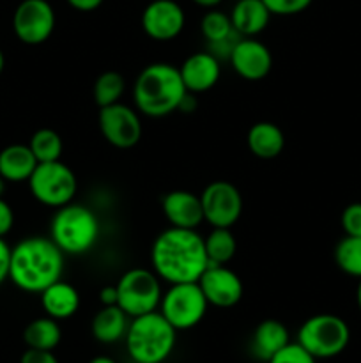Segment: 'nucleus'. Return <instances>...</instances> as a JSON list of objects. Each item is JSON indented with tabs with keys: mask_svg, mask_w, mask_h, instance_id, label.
<instances>
[{
	"mask_svg": "<svg viewBox=\"0 0 361 363\" xmlns=\"http://www.w3.org/2000/svg\"><path fill=\"white\" fill-rule=\"evenodd\" d=\"M193 2L197 4V6L205 7V9H214V7H218L223 0H193Z\"/></svg>",
	"mask_w": 361,
	"mask_h": 363,
	"instance_id": "4c0bfd02",
	"label": "nucleus"
},
{
	"mask_svg": "<svg viewBox=\"0 0 361 363\" xmlns=\"http://www.w3.org/2000/svg\"><path fill=\"white\" fill-rule=\"evenodd\" d=\"M88 363H117V362L112 360L110 357H96V358H92Z\"/></svg>",
	"mask_w": 361,
	"mask_h": 363,
	"instance_id": "58836bf2",
	"label": "nucleus"
},
{
	"mask_svg": "<svg viewBox=\"0 0 361 363\" xmlns=\"http://www.w3.org/2000/svg\"><path fill=\"white\" fill-rule=\"evenodd\" d=\"M4 66H6V57H4L2 50H0V74H2V71H4Z\"/></svg>",
	"mask_w": 361,
	"mask_h": 363,
	"instance_id": "a19ab883",
	"label": "nucleus"
},
{
	"mask_svg": "<svg viewBox=\"0 0 361 363\" xmlns=\"http://www.w3.org/2000/svg\"><path fill=\"white\" fill-rule=\"evenodd\" d=\"M268 363H315V358L301 344L289 342Z\"/></svg>",
	"mask_w": 361,
	"mask_h": 363,
	"instance_id": "7c9ffc66",
	"label": "nucleus"
},
{
	"mask_svg": "<svg viewBox=\"0 0 361 363\" xmlns=\"http://www.w3.org/2000/svg\"><path fill=\"white\" fill-rule=\"evenodd\" d=\"M151 261L159 280L168 284L198 282L209 266L204 238L195 229L168 227L154 240Z\"/></svg>",
	"mask_w": 361,
	"mask_h": 363,
	"instance_id": "f257e3e1",
	"label": "nucleus"
},
{
	"mask_svg": "<svg viewBox=\"0 0 361 363\" xmlns=\"http://www.w3.org/2000/svg\"><path fill=\"white\" fill-rule=\"evenodd\" d=\"M99 301H101L103 307H108V305H117V287L115 286L103 287L101 293H99Z\"/></svg>",
	"mask_w": 361,
	"mask_h": 363,
	"instance_id": "e433bc0d",
	"label": "nucleus"
},
{
	"mask_svg": "<svg viewBox=\"0 0 361 363\" xmlns=\"http://www.w3.org/2000/svg\"><path fill=\"white\" fill-rule=\"evenodd\" d=\"M41 305L46 315L57 319H69L80 308V294L71 284L57 280L41 293Z\"/></svg>",
	"mask_w": 361,
	"mask_h": 363,
	"instance_id": "aec40b11",
	"label": "nucleus"
},
{
	"mask_svg": "<svg viewBox=\"0 0 361 363\" xmlns=\"http://www.w3.org/2000/svg\"><path fill=\"white\" fill-rule=\"evenodd\" d=\"M177 330L161 312L131 318L124 340L130 358L134 363H163L176 347Z\"/></svg>",
	"mask_w": 361,
	"mask_h": 363,
	"instance_id": "20e7f679",
	"label": "nucleus"
},
{
	"mask_svg": "<svg viewBox=\"0 0 361 363\" xmlns=\"http://www.w3.org/2000/svg\"><path fill=\"white\" fill-rule=\"evenodd\" d=\"M20 363H59L53 351H42V350H30L27 347L23 354H21Z\"/></svg>",
	"mask_w": 361,
	"mask_h": 363,
	"instance_id": "473e14b6",
	"label": "nucleus"
},
{
	"mask_svg": "<svg viewBox=\"0 0 361 363\" xmlns=\"http://www.w3.org/2000/svg\"><path fill=\"white\" fill-rule=\"evenodd\" d=\"M269 13L276 14V16H292V14H299L310 7L314 0H262Z\"/></svg>",
	"mask_w": 361,
	"mask_h": 363,
	"instance_id": "c756f323",
	"label": "nucleus"
},
{
	"mask_svg": "<svg viewBox=\"0 0 361 363\" xmlns=\"http://www.w3.org/2000/svg\"><path fill=\"white\" fill-rule=\"evenodd\" d=\"M207 307L209 301L198 282H183L170 284L168 291L161 296L159 312L179 332L195 328L204 319Z\"/></svg>",
	"mask_w": 361,
	"mask_h": 363,
	"instance_id": "1a4fd4ad",
	"label": "nucleus"
},
{
	"mask_svg": "<svg viewBox=\"0 0 361 363\" xmlns=\"http://www.w3.org/2000/svg\"><path fill=\"white\" fill-rule=\"evenodd\" d=\"M60 339H62V332H60L59 323L50 315L30 321L23 332V340L30 350L53 351L60 344Z\"/></svg>",
	"mask_w": 361,
	"mask_h": 363,
	"instance_id": "b1692460",
	"label": "nucleus"
},
{
	"mask_svg": "<svg viewBox=\"0 0 361 363\" xmlns=\"http://www.w3.org/2000/svg\"><path fill=\"white\" fill-rule=\"evenodd\" d=\"M342 229L345 236H361V202H354L343 209Z\"/></svg>",
	"mask_w": 361,
	"mask_h": 363,
	"instance_id": "2f4dec72",
	"label": "nucleus"
},
{
	"mask_svg": "<svg viewBox=\"0 0 361 363\" xmlns=\"http://www.w3.org/2000/svg\"><path fill=\"white\" fill-rule=\"evenodd\" d=\"M163 215L170 222V227L179 229H197L204 220L200 195L188 190H173L163 197Z\"/></svg>",
	"mask_w": 361,
	"mask_h": 363,
	"instance_id": "dca6fc26",
	"label": "nucleus"
},
{
	"mask_svg": "<svg viewBox=\"0 0 361 363\" xmlns=\"http://www.w3.org/2000/svg\"><path fill=\"white\" fill-rule=\"evenodd\" d=\"M130 326V315L119 305L103 307L92 319V335L103 344H115L126 337Z\"/></svg>",
	"mask_w": 361,
	"mask_h": 363,
	"instance_id": "5701e85b",
	"label": "nucleus"
},
{
	"mask_svg": "<svg viewBox=\"0 0 361 363\" xmlns=\"http://www.w3.org/2000/svg\"><path fill=\"white\" fill-rule=\"evenodd\" d=\"M28 147L34 152L38 163H48L60 160L64 144L57 131H53L52 128H41V130L32 135Z\"/></svg>",
	"mask_w": 361,
	"mask_h": 363,
	"instance_id": "a878e982",
	"label": "nucleus"
},
{
	"mask_svg": "<svg viewBox=\"0 0 361 363\" xmlns=\"http://www.w3.org/2000/svg\"><path fill=\"white\" fill-rule=\"evenodd\" d=\"M28 188L32 197L48 208H62L73 202L78 190V181L71 167L60 160L48 163H38L28 177Z\"/></svg>",
	"mask_w": 361,
	"mask_h": 363,
	"instance_id": "0eeeda50",
	"label": "nucleus"
},
{
	"mask_svg": "<svg viewBox=\"0 0 361 363\" xmlns=\"http://www.w3.org/2000/svg\"><path fill=\"white\" fill-rule=\"evenodd\" d=\"M50 238L64 255L87 254L98 243L99 220L87 206L69 202L53 215Z\"/></svg>",
	"mask_w": 361,
	"mask_h": 363,
	"instance_id": "39448f33",
	"label": "nucleus"
},
{
	"mask_svg": "<svg viewBox=\"0 0 361 363\" xmlns=\"http://www.w3.org/2000/svg\"><path fill=\"white\" fill-rule=\"evenodd\" d=\"M124 89H126V80L120 73L117 71H105L98 77L94 84V101L99 108L103 106L113 105V103H119L120 96L124 94Z\"/></svg>",
	"mask_w": 361,
	"mask_h": 363,
	"instance_id": "cd10ccee",
	"label": "nucleus"
},
{
	"mask_svg": "<svg viewBox=\"0 0 361 363\" xmlns=\"http://www.w3.org/2000/svg\"><path fill=\"white\" fill-rule=\"evenodd\" d=\"M117 287V305L126 312L130 318L154 312L161 303V284L154 272L145 268L127 269Z\"/></svg>",
	"mask_w": 361,
	"mask_h": 363,
	"instance_id": "6e6552de",
	"label": "nucleus"
},
{
	"mask_svg": "<svg viewBox=\"0 0 361 363\" xmlns=\"http://www.w3.org/2000/svg\"><path fill=\"white\" fill-rule=\"evenodd\" d=\"M55 21L48 0H21L13 14V30L25 45H42L55 30Z\"/></svg>",
	"mask_w": 361,
	"mask_h": 363,
	"instance_id": "9d476101",
	"label": "nucleus"
},
{
	"mask_svg": "<svg viewBox=\"0 0 361 363\" xmlns=\"http://www.w3.org/2000/svg\"><path fill=\"white\" fill-rule=\"evenodd\" d=\"M64 272V252L52 238L30 236L11 248L9 280L25 293L41 294L60 280Z\"/></svg>",
	"mask_w": 361,
	"mask_h": 363,
	"instance_id": "f03ea898",
	"label": "nucleus"
},
{
	"mask_svg": "<svg viewBox=\"0 0 361 363\" xmlns=\"http://www.w3.org/2000/svg\"><path fill=\"white\" fill-rule=\"evenodd\" d=\"M99 130L105 140L117 149H131L142 138V121L137 110L122 103L99 108Z\"/></svg>",
	"mask_w": 361,
	"mask_h": 363,
	"instance_id": "f8f14e48",
	"label": "nucleus"
},
{
	"mask_svg": "<svg viewBox=\"0 0 361 363\" xmlns=\"http://www.w3.org/2000/svg\"><path fill=\"white\" fill-rule=\"evenodd\" d=\"M188 94L179 67L166 62L145 66L133 85L134 106L147 117L170 116L180 108Z\"/></svg>",
	"mask_w": 361,
	"mask_h": 363,
	"instance_id": "7ed1b4c3",
	"label": "nucleus"
},
{
	"mask_svg": "<svg viewBox=\"0 0 361 363\" xmlns=\"http://www.w3.org/2000/svg\"><path fill=\"white\" fill-rule=\"evenodd\" d=\"M200 30L207 43L222 41V39L236 34V30L232 27V20H230V14H225L223 11L216 9V7L214 9H209L202 16Z\"/></svg>",
	"mask_w": 361,
	"mask_h": 363,
	"instance_id": "c85d7f7f",
	"label": "nucleus"
},
{
	"mask_svg": "<svg viewBox=\"0 0 361 363\" xmlns=\"http://www.w3.org/2000/svg\"><path fill=\"white\" fill-rule=\"evenodd\" d=\"M289 342L290 339L287 326L276 319H265L255 328L253 335H251L250 350L258 362L268 363Z\"/></svg>",
	"mask_w": 361,
	"mask_h": 363,
	"instance_id": "6ab92c4d",
	"label": "nucleus"
},
{
	"mask_svg": "<svg viewBox=\"0 0 361 363\" xmlns=\"http://www.w3.org/2000/svg\"><path fill=\"white\" fill-rule=\"evenodd\" d=\"M202 293L209 305L218 308H230L243 298V282L239 275L227 266L209 264L198 279Z\"/></svg>",
	"mask_w": 361,
	"mask_h": 363,
	"instance_id": "4468645a",
	"label": "nucleus"
},
{
	"mask_svg": "<svg viewBox=\"0 0 361 363\" xmlns=\"http://www.w3.org/2000/svg\"><path fill=\"white\" fill-rule=\"evenodd\" d=\"M349 326L335 314L311 315L297 332V344H301L315 360L338 357L349 346Z\"/></svg>",
	"mask_w": 361,
	"mask_h": 363,
	"instance_id": "423d86ee",
	"label": "nucleus"
},
{
	"mask_svg": "<svg viewBox=\"0 0 361 363\" xmlns=\"http://www.w3.org/2000/svg\"><path fill=\"white\" fill-rule=\"evenodd\" d=\"M66 2L80 13H91V11L98 9L105 0H66Z\"/></svg>",
	"mask_w": 361,
	"mask_h": 363,
	"instance_id": "c9c22d12",
	"label": "nucleus"
},
{
	"mask_svg": "<svg viewBox=\"0 0 361 363\" xmlns=\"http://www.w3.org/2000/svg\"><path fill=\"white\" fill-rule=\"evenodd\" d=\"M14 225L13 208L0 197V238L7 236Z\"/></svg>",
	"mask_w": 361,
	"mask_h": 363,
	"instance_id": "72a5a7b5",
	"label": "nucleus"
},
{
	"mask_svg": "<svg viewBox=\"0 0 361 363\" xmlns=\"http://www.w3.org/2000/svg\"><path fill=\"white\" fill-rule=\"evenodd\" d=\"M232 69L248 82H258L271 73L273 55L264 43L253 38H241L229 57Z\"/></svg>",
	"mask_w": 361,
	"mask_h": 363,
	"instance_id": "2eb2a0df",
	"label": "nucleus"
},
{
	"mask_svg": "<svg viewBox=\"0 0 361 363\" xmlns=\"http://www.w3.org/2000/svg\"><path fill=\"white\" fill-rule=\"evenodd\" d=\"M204 220L212 227L232 229L243 213V197L237 186L229 181H212L200 195Z\"/></svg>",
	"mask_w": 361,
	"mask_h": 363,
	"instance_id": "9b49d317",
	"label": "nucleus"
},
{
	"mask_svg": "<svg viewBox=\"0 0 361 363\" xmlns=\"http://www.w3.org/2000/svg\"><path fill=\"white\" fill-rule=\"evenodd\" d=\"M248 149L260 160H273L282 155L285 147V135L275 123H255L246 137Z\"/></svg>",
	"mask_w": 361,
	"mask_h": 363,
	"instance_id": "412c9836",
	"label": "nucleus"
},
{
	"mask_svg": "<svg viewBox=\"0 0 361 363\" xmlns=\"http://www.w3.org/2000/svg\"><path fill=\"white\" fill-rule=\"evenodd\" d=\"M271 16L262 0H237L230 11L232 27L241 38H255L264 32Z\"/></svg>",
	"mask_w": 361,
	"mask_h": 363,
	"instance_id": "a211bd4d",
	"label": "nucleus"
},
{
	"mask_svg": "<svg viewBox=\"0 0 361 363\" xmlns=\"http://www.w3.org/2000/svg\"><path fill=\"white\" fill-rule=\"evenodd\" d=\"M35 167L38 160L28 145L13 144L0 151V176L9 183L28 181Z\"/></svg>",
	"mask_w": 361,
	"mask_h": 363,
	"instance_id": "4be33fe9",
	"label": "nucleus"
},
{
	"mask_svg": "<svg viewBox=\"0 0 361 363\" xmlns=\"http://www.w3.org/2000/svg\"><path fill=\"white\" fill-rule=\"evenodd\" d=\"M335 262L343 273L361 279V236H345L335 247Z\"/></svg>",
	"mask_w": 361,
	"mask_h": 363,
	"instance_id": "bb28decb",
	"label": "nucleus"
},
{
	"mask_svg": "<svg viewBox=\"0 0 361 363\" xmlns=\"http://www.w3.org/2000/svg\"><path fill=\"white\" fill-rule=\"evenodd\" d=\"M356 301H357V308L361 311V279H360V284H357V289H356Z\"/></svg>",
	"mask_w": 361,
	"mask_h": 363,
	"instance_id": "ea45409f",
	"label": "nucleus"
},
{
	"mask_svg": "<svg viewBox=\"0 0 361 363\" xmlns=\"http://www.w3.org/2000/svg\"><path fill=\"white\" fill-rule=\"evenodd\" d=\"M205 254H207L209 264L225 266L232 261L237 250V241L232 230L227 227H212L207 238H204Z\"/></svg>",
	"mask_w": 361,
	"mask_h": 363,
	"instance_id": "393cba45",
	"label": "nucleus"
},
{
	"mask_svg": "<svg viewBox=\"0 0 361 363\" xmlns=\"http://www.w3.org/2000/svg\"><path fill=\"white\" fill-rule=\"evenodd\" d=\"M4 191H6V179H4L2 176H0V197L4 195Z\"/></svg>",
	"mask_w": 361,
	"mask_h": 363,
	"instance_id": "79ce46f5",
	"label": "nucleus"
},
{
	"mask_svg": "<svg viewBox=\"0 0 361 363\" xmlns=\"http://www.w3.org/2000/svg\"><path fill=\"white\" fill-rule=\"evenodd\" d=\"M179 71L186 91L193 92V94H200V92L212 89L222 77L219 60L209 52H198L190 55L179 67Z\"/></svg>",
	"mask_w": 361,
	"mask_h": 363,
	"instance_id": "f3484780",
	"label": "nucleus"
},
{
	"mask_svg": "<svg viewBox=\"0 0 361 363\" xmlns=\"http://www.w3.org/2000/svg\"><path fill=\"white\" fill-rule=\"evenodd\" d=\"M186 25V14L176 0H151L142 13V28L154 41H172Z\"/></svg>",
	"mask_w": 361,
	"mask_h": 363,
	"instance_id": "ddd939ff",
	"label": "nucleus"
},
{
	"mask_svg": "<svg viewBox=\"0 0 361 363\" xmlns=\"http://www.w3.org/2000/svg\"><path fill=\"white\" fill-rule=\"evenodd\" d=\"M9 264H11V248L9 245L0 238V286L9 279Z\"/></svg>",
	"mask_w": 361,
	"mask_h": 363,
	"instance_id": "f704fd0d",
	"label": "nucleus"
}]
</instances>
